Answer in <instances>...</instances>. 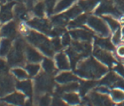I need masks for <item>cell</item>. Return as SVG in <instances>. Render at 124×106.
<instances>
[{
    "instance_id": "cell-1",
    "label": "cell",
    "mask_w": 124,
    "mask_h": 106,
    "mask_svg": "<svg viewBox=\"0 0 124 106\" xmlns=\"http://www.w3.org/2000/svg\"><path fill=\"white\" fill-rule=\"evenodd\" d=\"M108 72V67L99 62L94 56L84 58L75 67V73L80 79L99 80Z\"/></svg>"
},
{
    "instance_id": "cell-2",
    "label": "cell",
    "mask_w": 124,
    "mask_h": 106,
    "mask_svg": "<svg viewBox=\"0 0 124 106\" xmlns=\"http://www.w3.org/2000/svg\"><path fill=\"white\" fill-rule=\"evenodd\" d=\"M23 35L25 36L26 41L30 45L38 48L45 56H47V57L54 56L55 51L54 50V47L52 45V40L48 38L47 35L30 28H28Z\"/></svg>"
},
{
    "instance_id": "cell-3",
    "label": "cell",
    "mask_w": 124,
    "mask_h": 106,
    "mask_svg": "<svg viewBox=\"0 0 124 106\" xmlns=\"http://www.w3.org/2000/svg\"><path fill=\"white\" fill-rule=\"evenodd\" d=\"M25 46L26 43L23 39L18 38L13 42V47L9 54L6 56V60L11 67L22 66L25 64Z\"/></svg>"
},
{
    "instance_id": "cell-4",
    "label": "cell",
    "mask_w": 124,
    "mask_h": 106,
    "mask_svg": "<svg viewBox=\"0 0 124 106\" xmlns=\"http://www.w3.org/2000/svg\"><path fill=\"white\" fill-rule=\"evenodd\" d=\"M54 82L55 80L53 75L41 71L38 76H35L33 79L34 85V92L36 95L49 93L54 89Z\"/></svg>"
},
{
    "instance_id": "cell-5",
    "label": "cell",
    "mask_w": 124,
    "mask_h": 106,
    "mask_svg": "<svg viewBox=\"0 0 124 106\" xmlns=\"http://www.w3.org/2000/svg\"><path fill=\"white\" fill-rule=\"evenodd\" d=\"M86 25L100 37H109L111 35V30L107 23L102 17H99L98 15H88Z\"/></svg>"
},
{
    "instance_id": "cell-6",
    "label": "cell",
    "mask_w": 124,
    "mask_h": 106,
    "mask_svg": "<svg viewBox=\"0 0 124 106\" xmlns=\"http://www.w3.org/2000/svg\"><path fill=\"white\" fill-rule=\"evenodd\" d=\"M85 97L86 106H116L109 95L101 94L93 89Z\"/></svg>"
},
{
    "instance_id": "cell-7",
    "label": "cell",
    "mask_w": 124,
    "mask_h": 106,
    "mask_svg": "<svg viewBox=\"0 0 124 106\" xmlns=\"http://www.w3.org/2000/svg\"><path fill=\"white\" fill-rule=\"evenodd\" d=\"M95 14L98 16L111 15L116 18H121L123 16V12L111 0H102L95 9Z\"/></svg>"
},
{
    "instance_id": "cell-8",
    "label": "cell",
    "mask_w": 124,
    "mask_h": 106,
    "mask_svg": "<svg viewBox=\"0 0 124 106\" xmlns=\"http://www.w3.org/2000/svg\"><path fill=\"white\" fill-rule=\"evenodd\" d=\"M26 25L30 29L36 30L47 36H51L52 30H53V24L51 20H48L46 17H35L34 16L27 20Z\"/></svg>"
},
{
    "instance_id": "cell-9",
    "label": "cell",
    "mask_w": 124,
    "mask_h": 106,
    "mask_svg": "<svg viewBox=\"0 0 124 106\" xmlns=\"http://www.w3.org/2000/svg\"><path fill=\"white\" fill-rule=\"evenodd\" d=\"M93 56L99 61L101 62L102 64H104L105 66L109 67H113L117 62L115 60V57L112 55L111 51L108 50H104V49H101L99 47H94L93 49Z\"/></svg>"
},
{
    "instance_id": "cell-10",
    "label": "cell",
    "mask_w": 124,
    "mask_h": 106,
    "mask_svg": "<svg viewBox=\"0 0 124 106\" xmlns=\"http://www.w3.org/2000/svg\"><path fill=\"white\" fill-rule=\"evenodd\" d=\"M70 34L72 36L73 40L76 41H85V42H92V40L95 38L94 32L89 27H83V28H76L71 29Z\"/></svg>"
},
{
    "instance_id": "cell-11",
    "label": "cell",
    "mask_w": 124,
    "mask_h": 106,
    "mask_svg": "<svg viewBox=\"0 0 124 106\" xmlns=\"http://www.w3.org/2000/svg\"><path fill=\"white\" fill-rule=\"evenodd\" d=\"M14 77L7 74H0V96H5L15 90Z\"/></svg>"
},
{
    "instance_id": "cell-12",
    "label": "cell",
    "mask_w": 124,
    "mask_h": 106,
    "mask_svg": "<svg viewBox=\"0 0 124 106\" xmlns=\"http://www.w3.org/2000/svg\"><path fill=\"white\" fill-rule=\"evenodd\" d=\"M18 32H19V25L17 24V22L13 21V20L4 23L3 25L0 27L1 36L5 37V38H9V39L14 40L16 38Z\"/></svg>"
},
{
    "instance_id": "cell-13",
    "label": "cell",
    "mask_w": 124,
    "mask_h": 106,
    "mask_svg": "<svg viewBox=\"0 0 124 106\" xmlns=\"http://www.w3.org/2000/svg\"><path fill=\"white\" fill-rule=\"evenodd\" d=\"M26 96L23 94L22 92L14 90L10 92L9 94L5 95L2 97V101L5 102L6 104H10V105H15V106H22L26 100Z\"/></svg>"
},
{
    "instance_id": "cell-14",
    "label": "cell",
    "mask_w": 124,
    "mask_h": 106,
    "mask_svg": "<svg viewBox=\"0 0 124 106\" xmlns=\"http://www.w3.org/2000/svg\"><path fill=\"white\" fill-rule=\"evenodd\" d=\"M54 60L55 66H57L59 71L71 70V68H72L71 61L65 51H59L55 53L54 56Z\"/></svg>"
},
{
    "instance_id": "cell-15",
    "label": "cell",
    "mask_w": 124,
    "mask_h": 106,
    "mask_svg": "<svg viewBox=\"0 0 124 106\" xmlns=\"http://www.w3.org/2000/svg\"><path fill=\"white\" fill-rule=\"evenodd\" d=\"M15 89L22 92L26 97H32V94L34 93L33 81L30 80L29 78L24 80H16Z\"/></svg>"
},
{
    "instance_id": "cell-16",
    "label": "cell",
    "mask_w": 124,
    "mask_h": 106,
    "mask_svg": "<svg viewBox=\"0 0 124 106\" xmlns=\"http://www.w3.org/2000/svg\"><path fill=\"white\" fill-rule=\"evenodd\" d=\"M54 80L59 85H64L71 82H75V81H79L80 77L76 73H74L70 70H66V71H59L57 75L54 76Z\"/></svg>"
},
{
    "instance_id": "cell-17",
    "label": "cell",
    "mask_w": 124,
    "mask_h": 106,
    "mask_svg": "<svg viewBox=\"0 0 124 106\" xmlns=\"http://www.w3.org/2000/svg\"><path fill=\"white\" fill-rule=\"evenodd\" d=\"M43 54L39 50L38 48L30 45L29 43L25 46V58L27 62L31 63H40L43 59Z\"/></svg>"
},
{
    "instance_id": "cell-18",
    "label": "cell",
    "mask_w": 124,
    "mask_h": 106,
    "mask_svg": "<svg viewBox=\"0 0 124 106\" xmlns=\"http://www.w3.org/2000/svg\"><path fill=\"white\" fill-rule=\"evenodd\" d=\"M13 7H14L13 2H8L0 7V22L2 24L11 21L12 18L14 17Z\"/></svg>"
},
{
    "instance_id": "cell-19",
    "label": "cell",
    "mask_w": 124,
    "mask_h": 106,
    "mask_svg": "<svg viewBox=\"0 0 124 106\" xmlns=\"http://www.w3.org/2000/svg\"><path fill=\"white\" fill-rule=\"evenodd\" d=\"M41 65V71L46 72L49 75H57V73L59 72L57 66H55L54 60L53 59V57H47V56H45L42 59V61L40 62Z\"/></svg>"
},
{
    "instance_id": "cell-20",
    "label": "cell",
    "mask_w": 124,
    "mask_h": 106,
    "mask_svg": "<svg viewBox=\"0 0 124 106\" xmlns=\"http://www.w3.org/2000/svg\"><path fill=\"white\" fill-rule=\"evenodd\" d=\"M98 85V80L93 79H82L79 82V93L81 96H86Z\"/></svg>"
},
{
    "instance_id": "cell-21",
    "label": "cell",
    "mask_w": 124,
    "mask_h": 106,
    "mask_svg": "<svg viewBox=\"0 0 124 106\" xmlns=\"http://www.w3.org/2000/svg\"><path fill=\"white\" fill-rule=\"evenodd\" d=\"M62 98L65 100L68 106H79L82 102V96L78 91L63 93Z\"/></svg>"
},
{
    "instance_id": "cell-22",
    "label": "cell",
    "mask_w": 124,
    "mask_h": 106,
    "mask_svg": "<svg viewBox=\"0 0 124 106\" xmlns=\"http://www.w3.org/2000/svg\"><path fill=\"white\" fill-rule=\"evenodd\" d=\"M94 45L96 47H99L104 50L108 51H114L115 50V45L112 43L111 39H109V37H95L94 38Z\"/></svg>"
},
{
    "instance_id": "cell-23",
    "label": "cell",
    "mask_w": 124,
    "mask_h": 106,
    "mask_svg": "<svg viewBox=\"0 0 124 106\" xmlns=\"http://www.w3.org/2000/svg\"><path fill=\"white\" fill-rule=\"evenodd\" d=\"M13 14L16 18L20 20H28L30 18L28 17V8L23 3H17L14 4L13 7Z\"/></svg>"
},
{
    "instance_id": "cell-24",
    "label": "cell",
    "mask_w": 124,
    "mask_h": 106,
    "mask_svg": "<svg viewBox=\"0 0 124 106\" xmlns=\"http://www.w3.org/2000/svg\"><path fill=\"white\" fill-rule=\"evenodd\" d=\"M119 78V75L116 74L114 71L107 72L105 75L98 80V84H102V85H106L110 88H113L114 84L117 81V79Z\"/></svg>"
},
{
    "instance_id": "cell-25",
    "label": "cell",
    "mask_w": 124,
    "mask_h": 106,
    "mask_svg": "<svg viewBox=\"0 0 124 106\" xmlns=\"http://www.w3.org/2000/svg\"><path fill=\"white\" fill-rule=\"evenodd\" d=\"M102 0H78V5L81 7L83 12L89 13L94 11Z\"/></svg>"
},
{
    "instance_id": "cell-26",
    "label": "cell",
    "mask_w": 124,
    "mask_h": 106,
    "mask_svg": "<svg viewBox=\"0 0 124 106\" xmlns=\"http://www.w3.org/2000/svg\"><path fill=\"white\" fill-rule=\"evenodd\" d=\"M87 19H88V15L87 14H80L79 16H77L76 18H74L73 20H71L68 23V28L70 30L71 29H76V28H83L85 26H87Z\"/></svg>"
},
{
    "instance_id": "cell-27",
    "label": "cell",
    "mask_w": 124,
    "mask_h": 106,
    "mask_svg": "<svg viewBox=\"0 0 124 106\" xmlns=\"http://www.w3.org/2000/svg\"><path fill=\"white\" fill-rule=\"evenodd\" d=\"M12 47H13V40L2 37L0 40V57L6 58V56L11 51Z\"/></svg>"
},
{
    "instance_id": "cell-28",
    "label": "cell",
    "mask_w": 124,
    "mask_h": 106,
    "mask_svg": "<svg viewBox=\"0 0 124 106\" xmlns=\"http://www.w3.org/2000/svg\"><path fill=\"white\" fill-rule=\"evenodd\" d=\"M82 13H83V10L81 9V7H80L78 4H75V5H73L71 8L66 10L65 12H62V15L64 16V18L68 21V23H69L71 20H73L74 18H76L77 16H79Z\"/></svg>"
},
{
    "instance_id": "cell-29",
    "label": "cell",
    "mask_w": 124,
    "mask_h": 106,
    "mask_svg": "<svg viewBox=\"0 0 124 106\" xmlns=\"http://www.w3.org/2000/svg\"><path fill=\"white\" fill-rule=\"evenodd\" d=\"M11 75L14 77L15 80H24L29 78V75L27 71L25 70V68L22 66H14L11 68L10 70Z\"/></svg>"
},
{
    "instance_id": "cell-30",
    "label": "cell",
    "mask_w": 124,
    "mask_h": 106,
    "mask_svg": "<svg viewBox=\"0 0 124 106\" xmlns=\"http://www.w3.org/2000/svg\"><path fill=\"white\" fill-rule=\"evenodd\" d=\"M77 1L78 0H59L54 8V14L65 12L66 10L71 8L73 5H75Z\"/></svg>"
},
{
    "instance_id": "cell-31",
    "label": "cell",
    "mask_w": 124,
    "mask_h": 106,
    "mask_svg": "<svg viewBox=\"0 0 124 106\" xmlns=\"http://www.w3.org/2000/svg\"><path fill=\"white\" fill-rule=\"evenodd\" d=\"M109 96L116 105L121 104L124 102V90L120 88H111Z\"/></svg>"
},
{
    "instance_id": "cell-32",
    "label": "cell",
    "mask_w": 124,
    "mask_h": 106,
    "mask_svg": "<svg viewBox=\"0 0 124 106\" xmlns=\"http://www.w3.org/2000/svg\"><path fill=\"white\" fill-rule=\"evenodd\" d=\"M27 71L29 77H35L41 72V65L40 63H31V62H26L23 66Z\"/></svg>"
},
{
    "instance_id": "cell-33",
    "label": "cell",
    "mask_w": 124,
    "mask_h": 106,
    "mask_svg": "<svg viewBox=\"0 0 124 106\" xmlns=\"http://www.w3.org/2000/svg\"><path fill=\"white\" fill-rule=\"evenodd\" d=\"M102 18L105 20V22L107 23L111 32H114V31L120 29V27H121L120 22L118 21V19H117L116 17L111 16V15H104V16H102Z\"/></svg>"
},
{
    "instance_id": "cell-34",
    "label": "cell",
    "mask_w": 124,
    "mask_h": 106,
    "mask_svg": "<svg viewBox=\"0 0 124 106\" xmlns=\"http://www.w3.org/2000/svg\"><path fill=\"white\" fill-rule=\"evenodd\" d=\"M32 13L35 17H45V15L46 14V10L43 1H39L34 4L32 7Z\"/></svg>"
},
{
    "instance_id": "cell-35",
    "label": "cell",
    "mask_w": 124,
    "mask_h": 106,
    "mask_svg": "<svg viewBox=\"0 0 124 106\" xmlns=\"http://www.w3.org/2000/svg\"><path fill=\"white\" fill-rule=\"evenodd\" d=\"M52 99L53 97L49 95V93L40 94V95H38V99H36L35 104H38V106H51Z\"/></svg>"
},
{
    "instance_id": "cell-36",
    "label": "cell",
    "mask_w": 124,
    "mask_h": 106,
    "mask_svg": "<svg viewBox=\"0 0 124 106\" xmlns=\"http://www.w3.org/2000/svg\"><path fill=\"white\" fill-rule=\"evenodd\" d=\"M59 0H43V3L46 5V15L52 16L54 14V8Z\"/></svg>"
},
{
    "instance_id": "cell-37",
    "label": "cell",
    "mask_w": 124,
    "mask_h": 106,
    "mask_svg": "<svg viewBox=\"0 0 124 106\" xmlns=\"http://www.w3.org/2000/svg\"><path fill=\"white\" fill-rule=\"evenodd\" d=\"M110 39H111V41H112L113 44L115 45V47H116L117 45L121 44L122 41H123V37H122V34H121L120 29H118V30L114 31V32H112Z\"/></svg>"
},
{
    "instance_id": "cell-38",
    "label": "cell",
    "mask_w": 124,
    "mask_h": 106,
    "mask_svg": "<svg viewBox=\"0 0 124 106\" xmlns=\"http://www.w3.org/2000/svg\"><path fill=\"white\" fill-rule=\"evenodd\" d=\"M61 41H62V44H63L64 47H69L72 44V41H73L70 32H65L63 35H62Z\"/></svg>"
},
{
    "instance_id": "cell-39",
    "label": "cell",
    "mask_w": 124,
    "mask_h": 106,
    "mask_svg": "<svg viewBox=\"0 0 124 106\" xmlns=\"http://www.w3.org/2000/svg\"><path fill=\"white\" fill-rule=\"evenodd\" d=\"M52 40V45L54 47V50L55 51V53L59 52V51H62V48H63V44H62V41H61V38L60 37H53L51 39Z\"/></svg>"
},
{
    "instance_id": "cell-40",
    "label": "cell",
    "mask_w": 124,
    "mask_h": 106,
    "mask_svg": "<svg viewBox=\"0 0 124 106\" xmlns=\"http://www.w3.org/2000/svg\"><path fill=\"white\" fill-rule=\"evenodd\" d=\"M9 63L7 60H5L4 58L0 57V74H7L9 73Z\"/></svg>"
},
{
    "instance_id": "cell-41",
    "label": "cell",
    "mask_w": 124,
    "mask_h": 106,
    "mask_svg": "<svg viewBox=\"0 0 124 106\" xmlns=\"http://www.w3.org/2000/svg\"><path fill=\"white\" fill-rule=\"evenodd\" d=\"M115 56L116 58H118L119 60L124 61V43H121V44L117 45L115 47Z\"/></svg>"
},
{
    "instance_id": "cell-42",
    "label": "cell",
    "mask_w": 124,
    "mask_h": 106,
    "mask_svg": "<svg viewBox=\"0 0 124 106\" xmlns=\"http://www.w3.org/2000/svg\"><path fill=\"white\" fill-rule=\"evenodd\" d=\"M51 106H68L67 103L65 102V100L63 98H62V96L60 97L59 95L55 94V96L53 97L52 99V104Z\"/></svg>"
},
{
    "instance_id": "cell-43",
    "label": "cell",
    "mask_w": 124,
    "mask_h": 106,
    "mask_svg": "<svg viewBox=\"0 0 124 106\" xmlns=\"http://www.w3.org/2000/svg\"><path fill=\"white\" fill-rule=\"evenodd\" d=\"M113 71L118 74V75L122 78H124V65L121 64V63H116L114 66H113Z\"/></svg>"
},
{
    "instance_id": "cell-44",
    "label": "cell",
    "mask_w": 124,
    "mask_h": 106,
    "mask_svg": "<svg viewBox=\"0 0 124 106\" xmlns=\"http://www.w3.org/2000/svg\"><path fill=\"white\" fill-rule=\"evenodd\" d=\"M35 105H36V104L33 102L32 98H31V97H27L26 100H25V102H24V104H23L22 106H35Z\"/></svg>"
},
{
    "instance_id": "cell-45",
    "label": "cell",
    "mask_w": 124,
    "mask_h": 106,
    "mask_svg": "<svg viewBox=\"0 0 124 106\" xmlns=\"http://www.w3.org/2000/svg\"><path fill=\"white\" fill-rule=\"evenodd\" d=\"M120 31H121V34H122V37H123V39H124V25H122L120 27Z\"/></svg>"
},
{
    "instance_id": "cell-46",
    "label": "cell",
    "mask_w": 124,
    "mask_h": 106,
    "mask_svg": "<svg viewBox=\"0 0 124 106\" xmlns=\"http://www.w3.org/2000/svg\"><path fill=\"white\" fill-rule=\"evenodd\" d=\"M0 106H7V104H6L5 102H3V101H0Z\"/></svg>"
},
{
    "instance_id": "cell-47",
    "label": "cell",
    "mask_w": 124,
    "mask_h": 106,
    "mask_svg": "<svg viewBox=\"0 0 124 106\" xmlns=\"http://www.w3.org/2000/svg\"><path fill=\"white\" fill-rule=\"evenodd\" d=\"M5 1H7V0H0V2H2V3H4Z\"/></svg>"
},
{
    "instance_id": "cell-48",
    "label": "cell",
    "mask_w": 124,
    "mask_h": 106,
    "mask_svg": "<svg viewBox=\"0 0 124 106\" xmlns=\"http://www.w3.org/2000/svg\"><path fill=\"white\" fill-rule=\"evenodd\" d=\"M7 106H15V105H10V104H7Z\"/></svg>"
},
{
    "instance_id": "cell-49",
    "label": "cell",
    "mask_w": 124,
    "mask_h": 106,
    "mask_svg": "<svg viewBox=\"0 0 124 106\" xmlns=\"http://www.w3.org/2000/svg\"><path fill=\"white\" fill-rule=\"evenodd\" d=\"M0 40H1V33H0Z\"/></svg>"
},
{
    "instance_id": "cell-50",
    "label": "cell",
    "mask_w": 124,
    "mask_h": 106,
    "mask_svg": "<svg viewBox=\"0 0 124 106\" xmlns=\"http://www.w3.org/2000/svg\"><path fill=\"white\" fill-rule=\"evenodd\" d=\"M122 7H123V8H124V4H122Z\"/></svg>"
},
{
    "instance_id": "cell-51",
    "label": "cell",
    "mask_w": 124,
    "mask_h": 106,
    "mask_svg": "<svg viewBox=\"0 0 124 106\" xmlns=\"http://www.w3.org/2000/svg\"><path fill=\"white\" fill-rule=\"evenodd\" d=\"M8 1H11V0H8Z\"/></svg>"
},
{
    "instance_id": "cell-52",
    "label": "cell",
    "mask_w": 124,
    "mask_h": 106,
    "mask_svg": "<svg viewBox=\"0 0 124 106\" xmlns=\"http://www.w3.org/2000/svg\"><path fill=\"white\" fill-rule=\"evenodd\" d=\"M0 23H1V22H0Z\"/></svg>"
}]
</instances>
